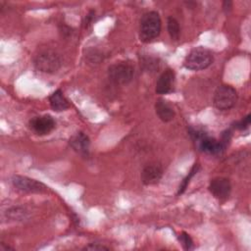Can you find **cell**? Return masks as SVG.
I'll return each instance as SVG.
<instances>
[{"mask_svg":"<svg viewBox=\"0 0 251 251\" xmlns=\"http://www.w3.org/2000/svg\"><path fill=\"white\" fill-rule=\"evenodd\" d=\"M178 240H179V242L181 243V245L184 249H186V250L193 249V240L189 236V234H187L186 232H184V231L181 232L178 235Z\"/></svg>","mask_w":251,"mask_h":251,"instance_id":"obj_17","label":"cell"},{"mask_svg":"<svg viewBox=\"0 0 251 251\" xmlns=\"http://www.w3.org/2000/svg\"><path fill=\"white\" fill-rule=\"evenodd\" d=\"M87 60L92 64H99L103 60V54L98 50H90L87 53Z\"/></svg>","mask_w":251,"mask_h":251,"instance_id":"obj_18","label":"cell"},{"mask_svg":"<svg viewBox=\"0 0 251 251\" xmlns=\"http://www.w3.org/2000/svg\"><path fill=\"white\" fill-rule=\"evenodd\" d=\"M56 126L55 120L50 115H42L32 118L29 121L30 128L38 135L50 133Z\"/></svg>","mask_w":251,"mask_h":251,"instance_id":"obj_8","label":"cell"},{"mask_svg":"<svg viewBox=\"0 0 251 251\" xmlns=\"http://www.w3.org/2000/svg\"><path fill=\"white\" fill-rule=\"evenodd\" d=\"M155 111L159 119L165 123L171 122L175 117V110L172 104L163 98H159L156 101Z\"/></svg>","mask_w":251,"mask_h":251,"instance_id":"obj_13","label":"cell"},{"mask_svg":"<svg viewBox=\"0 0 251 251\" xmlns=\"http://www.w3.org/2000/svg\"><path fill=\"white\" fill-rule=\"evenodd\" d=\"M134 68L126 62H120L111 65L108 68V76L116 84H127L133 78Z\"/></svg>","mask_w":251,"mask_h":251,"instance_id":"obj_5","label":"cell"},{"mask_svg":"<svg viewBox=\"0 0 251 251\" xmlns=\"http://www.w3.org/2000/svg\"><path fill=\"white\" fill-rule=\"evenodd\" d=\"M250 122H251V116L250 115H247L245 118H243L240 122L236 123L235 124V127L238 128V129H245L249 126L250 125Z\"/></svg>","mask_w":251,"mask_h":251,"instance_id":"obj_20","label":"cell"},{"mask_svg":"<svg viewBox=\"0 0 251 251\" xmlns=\"http://www.w3.org/2000/svg\"><path fill=\"white\" fill-rule=\"evenodd\" d=\"M12 184L17 189L28 193H43L48 188L44 183L25 176H14L12 177Z\"/></svg>","mask_w":251,"mask_h":251,"instance_id":"obj_6","label":"cell"},{"mask_svg":"<svg viewBox=\"0 0 251 251\" xmlns=\"http://www.w3.org/2000/svg\"><path fill=\"white\" fill-rule=\"evenodd\" d=\"M199 168H200V166H199V164H194L193 165V167L191 168V170L189 171V173H188V175L183 178V180L181 181V184L179 185V187H178V191H177V195H179V194H182L184 191H185V189H186V187H187V185H188V183H189V181H190V179L197 174V172H198V170H199Z\"/></svg>","mask_w":251,"mask_h":251,"instance_id":"obj_16","label":"cell"},{"mask_svg":"<svg viewBox=\"0 0 251 251\" xmlns=\"http://www.w3.org/2000/svg\"><path fill=\"white\" fill-rule=\"evenodd\" d=\"M70 146L78 154L82 156H87L89 153L90 140L89 137L82 131L76 132L70 138Z\"/></svg>","mask_w":251,"mask_h":251,"instance_id":"obj_11","label":"cell"},{"mask_svg":"<svg viewBox=\"0 0 251 251\" xmlns=\"http://www.w3.org/2000/svg\"><path fill=\"white\" fill-rule=\"evenodd\" d=\"M196 142L198 143V147L202 152L211 155L222 154L226 147L222 141H218L215 138L208 136L206 133L203 134L198 140H196Z\"/></svg>","mask_w":251,"mask_h":251,"instance_id":"obj_10","label":"cell"},{"mask_svg":"<svg viewBox=\"0 0 251 251\" xmlns=\"http://www.w3.org/2000/svg\"><path fill=\"white\" fill-rule=\"evenodd\" d=\"M49 103L55 112H62L70 107V104L61 89H57L49 96Z\"/></svg>","mask_w":251,"mask_h":251,"instance_id":"obj_14","label":"cell"},{"mask_svg":"<svg viewBox=\"0 0 251 251\" xmlns=\"http://www.w3.org/2000/svg\"><path fill=\"white\" fill-rule=\"evenodd\" d=\"M62 57L58 52L53 49L47 48L40 50L33 57L34 68L45 74H54L62 66Z\"/></svg>","mask_w":251,"mask_h":251,"instance_id":"obj_1","label":"cell"},{"mask_svg":"<svg viewBox=\"0 0 251 251\" xmlns=\"http://www.w3.org/2000/svg\"><path fill=\"white\" fill-rule=\"evenodd\" d=\"M163 176V170L158 165H147L143 168L140 177L145 185L156 184Z\"/></svg>","mask_w":251,"mask_h":251,"instance_id":"obj_12","label":"cell"},{"mask_svg":"<svg viewBox=\"0 0 251 251\" xmlns=\"http://www.w3.org/2000/svg\"><path fill=\"white\" fill-rule=\"evenodd\" d=\"M83 250H91V251H100V250H109V247H106L100 243H89L85 247H83Z\"/></svg>","mask_w":251,"mask_h":251,"instance_id":"obj_21","label":"cell"},{"mask_svg":"<svg viewBox=\"0 0 251 251\" xmlns=\"http://www.w3.org/2000/svg\"><path fill=\"white\" fill-rule=\"evenodd\" d=\"M212 63H213L212 52L203 46H199V47L193 48L186 55L183 61V66L187 70L201 71L210 67Z\"/></svg>","mask_w":251,"mask_h":251,"instance_id":"obj_3","label":"cell"},{"mask_svg":"<svg viewBox=\"0 0 251 251\" xmlns=\"http://www.w3.org/2000/svg\"><path fill=\"white\" fill-rule=\"evenodd\" d=\"M167 27H168V32L173 40H178L179 35H180V27L179 24L175 19L174 17H169L168 18V23H167Z\"/></svg>","mask_w":251,"mask_h":251,"instance_id":"obj_15","label":"cell"},{"mask_svg":"<svg viewBox=\"0 0 251 251\" xmlns=\"http://www.w3.org/2000/svg\"><path fill=\"white\" fill-rule=\"evenodd\" d=\"M162 22L159 14L156 11L145 13L139 25V38L142 42H150L159 36L161 32Z\"/></svg>","mask_w":251,"mask_h":251,"instance_id":"obj_2","label":"cell"},{"mask_svg":"<svg viewBox=\"0 0 251 251\" xmlns=\"http://www.w3.org/2000/svg\"><path fill=\"white\" fill-rule=\"evenodd\" d=\"M236 90L227 84L220 85L214 92L213 104L215 108L220 111H226L231 109L237 102Z\"/></svg>","mask_w":251,"mask_h":251,"instance_id":"obj_4","label":"cell"},{"mask_svg":"<svg viewBox=\"0 0 251 251\" xmlns=\"http://www.w3.org/2000/svg\"><path fill=\"white\" fill-rule=\"evenodd\" d=\"M9 214V217L13 220H19V219H23L25 218V210L23 209H20V208H13L12 210H10L8 212Z\"/></svg>","mask_w":251,"mask_h":251,"instance_id":"obj_19","label":"cell"},{"mask_svg":"<svg viewBox=\"0 0 251 251\" xmlns=\"http://www.w3.org/2000/svg\"><path fill=\"white\" fill-rule=\"evenodd\" d=\"M209 191L212 195L220 201H225L228 198L231 191V184L229 180L223 176L215 177L209 184Z\"/></svg>","mask_w":251,"mask_h":251,"instance_id":"obj_7","label":"cell"},{"mask_svg":"<svg viewBox=\"0 0 251 251\" xmlns=\"http://www.w3.org/2000/svg\"><path fill=\"white\" fill-rule=\"evenodd\" d=\"M176 75L174 70L167 69L165 70L156 81V93L157 94H168L174 90L175 87Z\"/></svg>","mask_w":251,"mask_h":251,"instance_id":"obj_9","label":"cell"}]
</instances>
